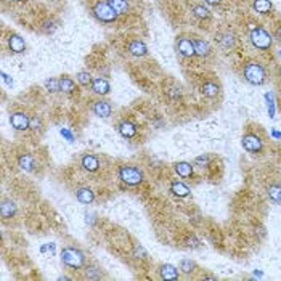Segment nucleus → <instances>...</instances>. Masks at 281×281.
I'll use <instances>...</instances> for the list:
<instances>
[{
    "mask_svg": "<svg viewBox=\"0 0 281 281\" xmlns=\"http://www.w3.org/2000/svg\"><path fill=\"white\" fill-rule=\"evenodd\" d=\"M90 10H92L93 17L97 18L100 23H105V24H113L119 18V15L111 8L108 0H95Z\"/></svg>",
    "mask_w": 281,
    "mask_h": 281,
    "instance_id": "nucleus-1",
    "label": "nucleus"
},
{
    "mask_svg": "<svg viewBox=\"0 0 281 281\" xmlns=\"http://www.w3.org/2000/svg\"><path fill=\"white\" fill-rule=\"evenodd\" d=\"M243 77L245 81L252 84V86H262L267 81V71L265 68L257 61H249L243 68Z\"/></svg>",
    "mask_w": 281,
    "mask_h": 281,
    "instance_id": "nucleus-2",
    "label": "nucleus"
},
{
    "mask_svg": "<svg viewBox=\"0 0 281 281\" xmlns=\"http://www.w3.org/2000/svg\"><path fill=\"white\" fill-rule=\"evenodd\" d=\"M119 178L121 182L125 183L127 187H139V185L143 182V171L139 166H134V164H123L119 166Z\"/></svg>",
    "mask_w": 281,
    "mask_h": 281,
    "instance_id": "nucleus-3",
    "label": "nucleus"
},
{
    "mask_svg": "<svg viewBox=\"0 0 281 281\" xmlns=\"http://www.w3.org/2000/svg\"><path fill=\"white\" fill-rule=\"evenodd\" d=\"M61 262L66 267L79 270L86 265V254L77 247H65L61 251Z\"/></svg>",
    "mask_w": 281,
    "mask_h": 281,
    "instance_id": "nucleus-4",
    "label": "nucleus"
},
{
    "mask_svg": "<svg viewBox=\"0 0 281 281\" xmlns=\"http://www.w3.org/2000/svg\"><path fill=\"white\" fill-rule=\"evenodd\" d=\"M249 39H251V44L256 47L257 50H270L273 45V35L270 34L267 29L261 28V26H256V28L251 31Z\"/></svg>",
    "mask_w": 281,
    "mask_h": 281,
    "instance_id": "nucleus-5",
    "label": "nucleus"
},
{
    "mask_svg": "<svg viewBox=\"0 0 281 281\" xmlns=\"http://www.w3.org/2000/svg\"><path fill=\"white\" fill-rule=\"evenodd\" d=\"M176 50L180 56L183 58H194L196 56V50H194V44H193V39L188 35H178L177 37V42H176Z\"/></svg>",
    "mask_w": 281,
    "mask_h": 281,
    "instance_id": "nucleus-6",
    "label": "nucleus"
},
{
    "mask_svg": "<svg viewBox=\"0 0 281 281\" xmlns=\"http://www.w3.org/2000/svg\"><path fill=\"white\" fill-rule=\"evenodd\" d=\"M10 124L15 130L18 132H26L29 130V125H31V116H28L24 111H15L10 116Z\"/></svg>",
    "mask_w": 281,
    "mask_h": 281,
    "instance_id": "nucleus-7",
    "label": "nucleus"
},
{
    "mask_svg": "<svg viewBox=\"0 0 281 281\" xmlns=\"http://www.w3.org/2000/svg\"><path fill=\"white\" fill-rule=\"evenodd\" d=\"M7 45H8V50L15 53V55H19V53H24L26 52V42L24 39L17 33H8L7 35Z\"/></svg>",
    "mask_w": 281,
    "mask_h": 281,
    "instance_id": "nucleus-8",
    "label": "nucleus"
},
{
    "mask_svg": "<svg viewBox=\"0 0 281 281\" xmlns=\"http://www.w3.org/2000/svg\"><path fill=\"white\" fill-rule=\"evenodd\" d=\"M81 167L88 174H95L100 171V158L92 155V153H87L81 158Z\"/></svg>",
    "mask_w": 281,
    "mask_h": 281,
    "instance_id": "nucleus-9",
    "label": "nucleus"
},
{
    "mask_svg": "<svg viewBox=\"0 0 281 281\" xmlns=\"http://www.w3.org/2000/svg\"><path fill=\"white\" fill-rule=\"evenodd\" d=\"M193 39V44H194V50H196V56L199 58H209L212 55V47L211 44L206 39H203V37H198L194 35L192 37Z\"/></svg>",
    "mask_w": 281,
    "mask_h": 281,
    "instance_id": "nucleus-10",
    "label": "nucleus"
},
{
    "mask_svg": "<svg viewBox=\"0 0 281 281\" xmlns=\"http://www.w3.org/2000/svg\"><path fill=\"white\" fill-rule=\"evenodd\" d=\"M215 40L219 42V45L224 50H233L236 45V35L231 31H222L215 35Z\"/></svg>",
    "mask_w": 281,
    "mask_h": 281,
    "instance_id": "nucleus-11",
    "label": "nucleus"
},
{
    "mask_svg": "<svg viewBox=\"0 0 281 281\" xmlns=\"http://www.w3.org/2000/svg\"><path fill=\"white\" fill-rule=\"evenodd\" d=\"M127 52H129L132 56L143 58V56H146L148 49L141 39H130L127 42Z\"/></svg>",
    "mask_w": 281,
    "mask_h": 281,
    "instance_id": "nucleus-12",
    "label": "nucleus"
},
{
    "mask_svg": "<svg viewBox=\"0 0 281 281\" xmlns=\"http://www.w3.org/2000/svg\"><path fill=\"white\" fill-rule=\"evenodd\" d=\"M60 28V19H56L55 17H45L39 23V31L45 35H52L56 33V29Z\"/></svg>",
    "mask_w": 281,
    "mask_h": 281,
    "instance_id": "nucleus-13",
    "label": "nucleus"
},
{
    "mask_svg": "<svg viewBox=\"0 0 281 281\" xmlns=\"http://www.w3.org/2000/svg\"><path fill=\"white\" fill-rule=\"evenodd\" d=\"M243 146L251 153H259V151H262L263 143H262L261 137H257L256 134H246L243 137Z\"/></svg>",
    "mask_w": 281,
    "mask_h": 281,
    "instance_id": "nucleus-14",
    "label": "nucleus"
},
{
    "mask_svg": "<svg viewBox=\"0 0 281 281\" xmlns=\"http://www.w3.org/2000/svg\"><path fill=\"white\" fill-rule=\"evenodd\" d=\"M93 114L98 116V118H109L111 114H113V106L109 105V102H106V100H97V102H93Z\"/></svg>",
    "mask_w": 281,
    "mask_h": 281,
    "instance_id": "nucleus-15",
    "label": "nucleus"
},
{
    "mask_svg": "<svg viewBox=\"0 0 281 281\" xmlns=\"http://www.w3.org/2000/svg\"><path fill=\"white\" fill-rule=\"evenodd\" d=\"M90 88H92V92L95 95H98V97H105V95L109 93L111 86H109V82L103 77H93Z\"/></svg>",
    "mask_w": 281,
    "mask_h": 281,
    "instance_id": "nucleus-16",
    "label": "nucleus"
},
{
    "mask_svg": "<svg viewBox=\"0 0 281 281\" xmlns=\"http://www.w3.org/2000/svg\"><path fill=\"white\" fill-rule=\"evenodd\" d=\"M108 3L119 17H127V15L132 13L130 0H108Z\"/></svg>",
    "mask_w": 281,
    "mask_h": 281,
    "instance_id": "nucleus-17",
    "label": "nucleus"
},
{
    "mask_svg": "<svg viewBox=\"0 0 281 281\" xmlns=\"http://www.w3.org/2000/svg\"><path fill=\"white\" fill-rule=\"evenodd\" d=\"M18 166L26 172H34L35 167H37V161L33 155H29V153H23V155L18 156Z\"/></svg>",
    "mask_w": 281,
    "mask_h": 281,
    "instance_id": "nucleus-18",
    "label": "nucleus"
},
{
    "mask_svg": "<svg viewBox=\"0 0 281 281\" xmlns=\"http://www.w3.org/2000/svg\"><path fill=\"white\" fill-rule=\"evenodd\" d=\"M118 130H119V134L124 137V139H135L137 134H139L137 125L134 123H130V121H127V119L123 121V123H119Z\"/></svg>",
    "mask_w": 281,
    "mask_h": 281,
    "instance_id": "nucleus-19",
    "label": "nucleus"
},
{
    "mask_svg": "<svg viewBox=\"0 0 281 281\" xmlns=\"http://www.w3.org/2000/svg\"><path fill=\"white\" fill-rule=\"evenodd\" d=\"M159 277H161V280H177L180 277V272L177 267H174V265L171 263H164L159 267Z\"/></svg>",
    "mask_w": 281,
    "mask_h": 281,
    "instance_id": "nucleus-20",
    "label": "nucleus"
},
{
    "mask_svg": "<svg viewBox=\"0 0 281 281\" xmlns=\"http://www.w3.org/2000/svg\"><path fill=\"white\" fill-rule=\"evenodd\" d=\"M201 93L208 98H215L220 93V86L215 81H206L201 86Z\"/></svg>",
    "mask_w": 281,
    "mask_h": 281,
    "instance_id": "nucleus-21",
    "label": "nucleus"
},
{
    "mask_svg": "<svg viewBox=\"0 0 281 281\" xmlns=\"http://www.w3.org/2000/svg\"><path fill=\"white\" fill-rule=\"evenodd\" d=\"M0 214H2V219L8 220L15 217L17 214V204L12 199H2V206H0Z\"/></svg>",
    "mask_w": 281,
    "mask_h": 281,
    "instance_id": "nucleus-22",
    "label": "nucleus"
},
{
    "mask_svg": "<svg viewBox=\"0 0 281 281\" xmlns=\"http://www.w3.org/2000/svg\"><path fill=\"white\" fill-rule=\"evenodd\" d=\"M169 192H171L174 196H177V198H187V196L190 194V188L185 183L178 182V180H172L171 187H169Z\"/></svg>",
    "mask_w": 281,
    "mask_h": 281,
    "instance_id": "nucleus-23",
    "label": "nucleus"
},
{
    "mask_svg": "<svg viewBox=\"0 0 281 281\" xmlns=\"http://www.w3.org/2000/svg\"><path fill=\"white\" fill-rule=\"evenodd\" d=\"M76 198H77V201H81L82 204H92L95 199V193L92 188L81 187L76 190Z\"/></svg>",
    "mask_w": 281,
    "mask_h": 281,
    "instance_id": "nucleus-24",
    "label": "nucleus"
},
{
    "mask_svg": "<svg viewBox=\"0 0 281 281\" xmlns=\"http://www.w3.org/2000/svg\"><path fill=\"white\" fill-rule=\"evenodd\" d=\"M174 171L178 177H183V178H188L193 176V164H190L187 161H180L174 166Z\"/></svg>",
    "mask_w": 281,
    "mask_h": 281,
    "instance_id": "nucleus-25",
    "label": "nucleus"
},
{
    "mask_svg": "<svg viewBox=\"0 0 281 281\" xmlns=\"http://www.w3.org/2000/svg\"><path fill=\"white\" fill-rule=\"evenodd\" d=\"M77 90V86L76 82H74V79L70 77V76H61L60 77V92L63 93H74Z\"/></svg>",
    "mask_w": 281,
    "mask_h": 281,
    "instance_id": "nucleus-26",
    "label": "nucleus"
},
{
    "mask_svg": "<svg viewBox=\"0 0 281 281\" xmlns=\"http://www.w3.org/2000/svg\"><path fill=\"white\" fill-rule=\"evenodd\" d=\"M252 7L259 15H270V13H272V10H273V5H272L270 0H254Z\"/></svg>",
    "mask_w": 281,
    "mask_h": 281,
    "instance_id": "nucleus-27",
    "label": "nucleus"
},
{
    "mask_svg": "<svg viewBox=\"0 0 281 281\" xmlns=\"http://www.w3.org/2000/svg\"><path fill=\"white\" fill-rule=\"evenodd\" d=\"M192 13L193 17L199 18V19H211L212 13L208 7H204V3H194L192 7Z\"/></svg>",
    "mask_w": 281,
    "mask_h": 281,
    "instance_id": "nucleus-28",
    "label": "nucleus"
},
{
    "mask_svg": "<svg viewBox=\"0 0 281 281\" xmlns=\"http://www.w3.org/2000/svg\"><path fill=\"white\" fill-rule=\"evenodd\" d=\"M76 79H77L79 86H82V87L92 86V81H93L92 74H90L88 71H79V72L76 74Z\"/></svg>",
    "mask_w": 281,
    "mask_h": 281,
    "instance_id": "nucleus-29",
    "label": "nucleus"
},
{
    "mask_svg": "<svg viewBox=\"0 0 281 281\" xmlns=\"http://www.w3.org/2000/svg\"><path fill=\"white\" fill-rule=\"evenodd\" d=\"M29 129L33 130V132H40L42 129H44V123H42V118L40 116H31V125H29Z\"/></svg>",
    "mask_w": 281,
    "mask_h": 281,
    "instance_id": "nucleus-30",
    "label": "nucleus"
},
{
    "mask_svg": "<svg viewBox=\"0 0 281 281\" xmlns=\"http://www.w3.org/2000/svg\"><path fill=\"white\" fill-rule=\"evenodd\" d=\"M268 196L272 198V201L281 204V187L280 185H273V187L268 188Z\"/></svg>",
    "mask_w": 281,
    "mask_h": 281,
    "instance_id": "nucleus-31",
    "label": "nucleus"
},
{
    "mask_svg": "<svg viewBox=\"0 0 281 281\" xmlns=\"http://www.w3.org/2000/svg\"><path fill=\"white\" fill-rule=\"evenodd\" d=\"M45 87H47V90H49V92H52V93L60 92V79H55V77L47 79V81H45Z\"/></svg>",
    "mask_w": 281,
    "mask_h": 281,
    "instance_id": "nucleus-32",
    "label": "nucleus"
},
{
    "mask_svg": "<svg viewBox=\"0 0 281 281\" xmlns=\"http://www.w3.org/2000/svg\"><path fill=\"white\" fill-rule=\"evenodd\" d=\"M193 268H194V262L188 261V259H185V261H182V262H180V270H182L183 273L190 275V273L193 272Z\"/></svg>",
    "mask_w": 281,
    "mask_h": 281,
    "instance_id": "nucleus-33",
    "label": "nucleus"
},
{
    "mask_svg": "<svg viewBox=\"0 0 281 281\" xmlns=\"http://www.w3.org/2000/svg\"><path fill=\"white\" fill-rule=\"evenodd\" d=\"M134 257L135 259H146L148 256H146V251L140 245H135L134 246Z\"/></svg>",
    "mask_w": 281,
    "mask_h": 281,
    "instance_id": "nucleus-34",
    "label": "nucleus"
},
{
    "mask_svg": "<svg viewBox=\"0 0 281 281\" xmlns=\"http://www.w3.org/2000/svg\"><path fill=\"white\" fill-rule=\"evenodd\" d=\"M273 39H277L278 42H281V23L278 26H275V29H273Z\"/></svg>",
    "mask_w": 281,
    "mask_h": 281,
    "instance_id": "nucleus-35",
    "label": "nucleus"
},
{
    "mask_svg": "<svg viewBox=\"0 0 281 281\" xmlns=\"http://www.w3.org/2000/svg\"><path fill=\"white\" fill-rule=\"evenodd\" d=\"M208 5H212V7H217V5H220L222 3V0H204Z\"/></svg>",
    "mask_w": 281,
    "mask_h": 281,
    "instance_id": "nucleus-36",
    "label": "nucleus"
},
{
    "mask_svg": "<svg viewBox=\"0 0 281 281\" xmlns=\"http://www.w3.org/2000/svg\"><path fill=\"white\" fill-rule=\"evenodd\" d=\"M196 164H208V156H201L196 159Z\"/></svg>",
    "mask_w": 281,
    "mask_h": 281,
    "instance_id": "nucleus-37",
    "label": "nucleus"
},
{
    "mask_svg": "<svg viewBox=\"0 0 281 281\" xmlns=\"http://www.w3.org/2000/svg\"><path fill=\"white\" fill-rule=\"evenodd\" d=\"M8 2H12V3H23L24 0H8Z\"/></svg>",
    "mask_w": 281,
    "mask_h": 281,
    "instance_id": "nucleus-38",
    "label": "nucleus"
},
{
    "mask_svg": "<svg viewBox=\"0 0 281 281\" xmlns=\"http://www.w3.org/2000/svg\"><path fill=\"white\" fill-rule=\"evenodd\" d=\"M278 76L281 77V68H280V70H278Z\"/></svg>",
    "mask_w": 281,
    "mask_h": 281,
    "instance_id": "nucleus-39",
    "label": "nucleus"
},
{
    "mask_svg": "<svg viewBox=\"0 0 281 281\" xmlns=\"http://www.w3.org/2000/svg\"><path fill=\"white\" fill-rule=\"evenodd\" d=\"M280 56H281V53H280Z\"/></svg>",
    "mask_w": 281,
    "mask_h": 281,
    "instance_id": "nucleus-40",
    "label": "nucleus"
}]
</instances>
